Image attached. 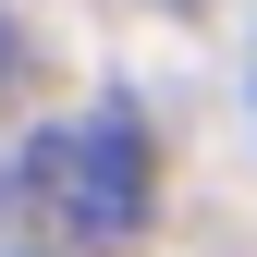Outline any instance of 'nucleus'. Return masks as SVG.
Returning <instances> with one entry per match:
<instances>
[{
    "mask_svg": "<svg viewBox=\"0 0 257 257\" xmlns=\"http://www.w3.org/2000/svg\"><path fill=\"white\" fill-rule=\"evenodd\" d=\"M25 196H37L61 233L86 245H122L147 233V196H159V159H147V122L135 110H74V122H37L25 135Z\"/></svg>",
    "mask_w": 257,
    "mask_h": 257,
    "instance_id": "obj_1",
    "label": "nucleus"
}]
</instances>
